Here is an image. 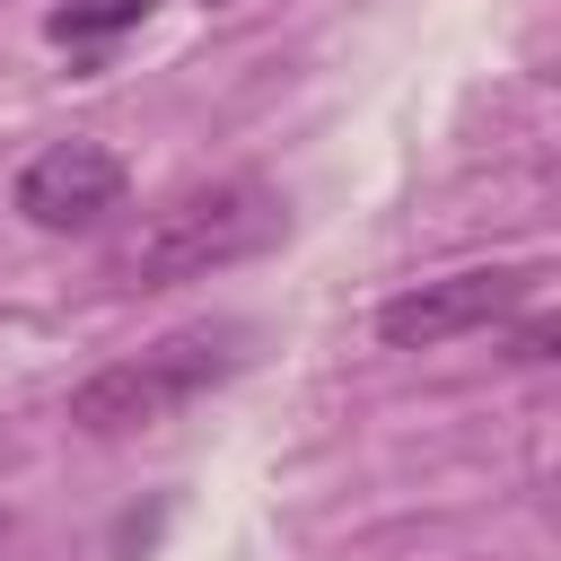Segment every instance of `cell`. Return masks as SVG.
Returning <instances> with one entry per match:
<instances>
[{
    "instance_id": "obj_1",
    "label": "cell",
    "mask_w": 561,
    "mask_h": 561,
    "mask_svg": "<svg viewBox=\"0 0 561 561\" xmlns=\"http://www.w3.org/2000/svg\"><path fill=\"white\" fill-rule=\"evenodd\" d=\"M280 228H289V202L263 175H219V184H193V193L158 202L114 245L105 272L123 289H175V280H210L228 263H254L263 245H280Z\"/></svg>"
},
{
    "instance_id": "obj_2",
    "label": "cell",
    "mask_w": 561,
    "mask_h": 561,
    "mask_svg": "<svg viewBox=\"0 0 561 561\" xmlns=\"http://www.w3.org/2000/svg\"><path fill=\"white\" fill-rule=\"evenodd\" d=\"M237 342H245V324H184V333L149 342L140 359L96 368V377L70 394V430H88V438H131V430L175 421L193 394H210V386L245 359Z\"/></svg>"
},
{
    "instance_id": "obj_3",
    "label": "cell",
    "mask_w": 561,
    "mask_h": 561,
    "mask_svg": "<svg viewBox=\"0 0 561 561\" xmlns=\"http://www.w3.org/2000/svg\"><path fill=\"white\" fill-rule=\"evenodd\" d=\"M535 280H543V272H526V263L438 272V280H421V289H403V298L377 307V342H386V351H438V342H465V333H482V324H508V316L535 298Z\"/></svg>"
},
{
    "instance_id": "obj_4",
    "label": "cell",
    "mask_w": 561,
    "mask_h": 561,
    "mask_svg": "<svg viewBox=\"0 0 561 561\" xmlns=\"http://www.w3.org/2000/svg\"><path fill=\"white\" fill-rule=\"evenodd\" d=\"M123 193H131V167H123L105 140H53V149H35V158L18 167V193H9V202H18L26 228L70 237V228L114 219Z\"/></svg>"
},
{
    "instance_id": "obj_5",
    "label": "cell",
    "mask_w": 561,
    "mask_h": 561,
    "mask_svg": "<svg viewBox=\"0 0 561 561\" xmlns=\"http://www.w3.org/2000/svg\"><path fill=\"white\" fill-rule=\"evenodd\" d=\"M158 0H61L53 18H44V35L53 44H70V53H88V44H105V35H123V26H140Z\"/></svg>"
},
{
    "instance_id": "obj_6",
    "label": "cell",
    "mask_w": 561,
    "mask_h": 561,
    "mask_svg": "<svg viewBox=\"0 0 561 561\" xmlns=\"http://www.w3.org/2000/svg\"><path fill=\"white\" fill-rule=\"evenodd\" d=\"M202 9H228V0H202Z\"/></svg>"
}]
</instances>
